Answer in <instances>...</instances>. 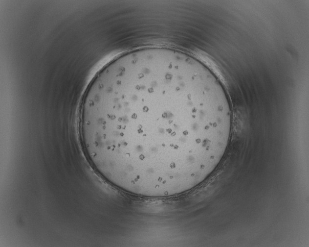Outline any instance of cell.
Wrapping results in <instances>:
<instances>
[{"label": "cell", "mask_w": 309, "mask_h": 247, "mask_svg": "<svg viewBox=\"0 0 309 247\" xmlns=\"http://www.w3.org/2000/svg\"><path fill=\"white\" fill-rule=\"evenodd\" d=\"M225 92L194 60L166 49L120 56L83 97L79 129L87 157L119 185L171 194L207 178L228 144Z\"/></svg>", "instance_id": "obj_1"}]
</instances>
